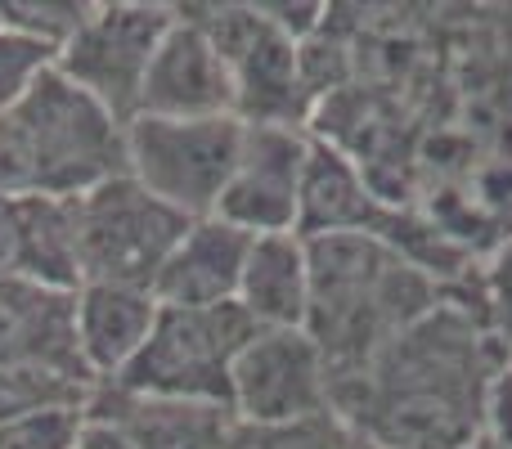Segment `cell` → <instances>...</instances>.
<instances>
[{
    "mask_svg": "<svg viewBox=\"0 0 512 449\" xmlns=\"http://www.w3.org/2000/svg\"><path fill=\"white\" fill-rule=\"evenodd\" d=\"M490 337L463 310L432 306L355 382L333 387V414L382 449H468L486 423Z\"/></svg>",
    "mask_w": 512,
    "mask_h": 449,
    "instance_id": "cell-1",
    "label": "cell"
},
{
    "mask_svg": "<svg viewBox=\"0 0 512 449\" xmlns=\"http://www.w3.org/2000/svg\"><path fill=\"white\" fill-rule=\"evenodd\" d=\"M310 243V319L306 333L328 360L333 387L355 382L409 324L436 306L418 265L382 234H328Z\"/></svg>",
    "mask_w": 512,
    "mask_h": 449,
    "instance_id": "cell-2",
    "label": "cell"
},
{
    "mask_svg": "<svg viewBox=\"0 0 512 449\" xmlns=\"http://www.w3.org/2000/svg\"><path fill=\"white\" fill-rule=\"evenodd\" d=\"M113 176H126V126L54 68L0 117L5 198H81Z\"/></svg>",
    "mask_w": 512,
    "mask_h": 449,
    "instance_id": "cell-3",
    "label": "cell"
},
{
    "mask_svg": "<svg viewBox=\"0 0 512 449\" xmlns=\"http://www.w3.org/2000/svg\"><path fill=\"white\" fill-rule=\"evenodd\" d=\"M243 144L239 117H135L126 122V176L185 221L216 216Z\"/></svg>",
    "mask_w": 512,
    "mask_h": 449,
    "instance_id": "cell-4",
    "label": "cell"
},
{
    "mask_svg": "<svg viewBox=\"0 0 512 449\" xmlns=\"http://www.w3.org/2000/svg\"><path fill=\"white\" fill-rule=\"evenodd\" d=\"M252 333V319L239 306H162L144 351L113 387L135 391V396L212 400V405L230 409V369Z\"/></svg>",
    "mask_w": 512,
    "mask_h": 449,
    "instance_id": "cell-5",
    "label": "cell"
},
{
    "mask_svg": "<svg viewBox=\"0 0 512 449\" xmlns=\"http://www.w3.org/2000/svg\"><path fill=\"white\" fill-rule=\"evenodd\" d=\"M171 23H176V5L95 0L72 41L54 54V72L86 90L99 108H108L126 126L140 113L144 77Z\"/></svg>",
    "mask_w": 512,
    "mask_h": 449,
    "instance_id": "cell-6",
    "label": "cell"
},
{
    "mask_svg": "<svg viewBox=\"0 0 512 449\" xmlns=\"http://www.w3.org/2000/svg\"><path fill=\"white\" fill-rule=\"evenodd\" d=\"M185 225V216L144 194L131 176H113L77 198L81 283H126L153 292V279Z\"/></svg>",
    "mask_w": 512,
    "mask_h": 449,
    "instance_id": "cell-7",
    "label": "cell"
},
{
    "mask_svg": "<svg viewBox=\"0 0 512 449\" xmlns=\"http://www.w3.org/2000/svg\"><path fill=\"white\" fill-rule=\"evenodd\" d=\"M230 414L243 427H297L333 414V378L306 328H256L230 369Z\"/></svg>",
    "mask_w": 512,
    "mask_h": 449,
    "instance_id": "cell-8",
    "label": "cell"
},
{
    "mask_svg": "<svg viewBox=\"0 0 512 449\" xmlns=\"http://www.w3.org/2000/svg\"><path fill=\"white\" fill-rule=\"evenodd\" d=\"M310 158V131L301 126H243L239 162L216 216L243 234H297L301 176Z\"/></svg>",
    "mask_w": 512,
    "mask_h": 449,
    "instance_id": "cell-9",
    "label": "cell"
},
{
    "mask_svg": "<svg viewBox=\"0 0 512 449\" xmlns=\"http://www.w3.org/2000/svg\"><path fill=\"white\" fill-rule=\"evenodd\" d=\"M135 117H234V72L216 54V45L198 32L189 18L176 14L167 27L158 54L149 63V77L140 90V113Z\"/></svg>",
    "mask_w": 512,
    "mask_h": 449,
    "instance_id": "cell-10",
    "label": "cell"
},
{
    "mask_svg": "<svg viewBox=\"0 0 512 449\" xmlns=\"http://www.w3.org/2000/svg\"><path fill=\"white\" fill-rule=\"evenodd\" d=\"M158 297L126 283H81L72 292V337L77 360L99 387H113L144 351L158 324Z\"/></svg>",
    "mask_w": 512,
    "mask_h": 449,
    "instance_id": "cell-11",
    "label": "cell"
},
{
    "mask_svg": "<svg viewBox=\"0 0 512 449\" xmlns=\"http://www.w3.org/2000/svg\"><path fill=\"white\" fill-rule=\"evenodd\" d=\"M248 247H252V234L225 225L221 216L189 221L180 243L162 261L158 279H153L158 306H180V310L234 306Z\"/></svg>",
    "mask_w": 512,
    "mask_h": 449,
    "instance_id": "cell-12",
    "label": "cell"
},
{
    "mask_svg": "<svg viewBox=\"0 0 512 449\" xmlns=\"http://www.w3.org/2000/svg\"><path fill=\"white\" fill-rule=\"evenodd\" d=\"M86 414L108 423L131 449H225L234 432V414L225 405L135 396L122 387H99Z\"/></svg>",
    "mask_w": 512,
    "mask_h": 449,
    "instance_id": "cell-13",
    "label": "cell"
},
{
    "mask_svg": "<svg viewBox=\"0 0 512 449\" xmlns=\"http://www.w3.org/2000/svg\"><path fill=\"white\" fill-rule=\"evenodd\" d=\"M234 306L252 328H306L310 319V243L301 234L252 238Z\"/></svg>",
    "mask_w": 512,
    "mask_h": 449,
    "instance_id": "cell-14",
    "label": "cell"
},
{
    "mask_svg": "<svg viewBox=\"0 0 512 449\" xmlns=\"http://www.w3.org/2000/svg\"><path fill=\"white\" fill-rule=\"evenodd\" d=\"M378 203H373L364 176L337 144L310 135V158L301 176V207H297V234L301 238H328V234H378Z\"/></svg>",
    "mask_w": 512,
    "mask_h": 449,
    "instance_id": "cell-15",
    "label": "cell"
},
{
    "mask_svg": "<svg viewBox=\"0 0 512 449\" xmlns=\"http://www.w3.org/2000/svg\"><path fill=\"white\" fill-rule=\"evenodd\" d=\"M27 360H77L72 292L41 288L32 279H0V369Z\"/></svg>",
    "mask_w": 512,
    "mask_h": 449,
    "instance_id": "cell-16",
    "label": "cell"
},
{
    "mask_svg": "<svg viewBox=\"0 0 512 449\" xmlns=\"http://www.w3.org/2000/svg\"><path fill=\"white\" fill-rule=\"evenodd\" d=\"M18 203H23V279L54 292H77V198H18Z\"/></svg>",
    "mask_w": 512,
    "mask_h": 449,
    "instance_id": "cell-17",
    "label": "cell"
},
{
    "mask_svg": "<svg viewBox=\"0 0 512 449\" xmlns=\"http://www.w3.org/2000/svg\"><path fill=\"white\" fill-rule=\"evenodd\" d=\"M95 391L99 382L81 364H59V360L9 364V369H0V423H18V418H36V414H63V409L86 414Z\"/></svg>",
    "mask_w": 512,
    "mask_h": 449,
    "instance_id": "cell-18",
    "label": "cell"
},
{
    "mask_svg": "<svg viewBox=\"0 0 512 449\" xmlns=\"http://www.w3.org/2000/svg\"><path fill=\"white\" fill-rule=\"evenodd\" d=\"M90 0H0V27L59 54L81 27Z\"/></svg>",
    "mask_w": 512,
    "mask_h": 449,
    "instance_id": "cell-19",
    "label": "cell"
},
{
    "mask_svg": "<svg viewBox=\"0 0 512 449\" xmlns=\"http://www.w3.org/2000/svg\"><path fill=\"white\" fill-rule=\"evenodd\" d=\"M355 432L337 414L310 418L297 427H243L234 423L225 449H351Z\"/></svg>",
    "mask_w": 512,
    "mask_h": 449,
    "instance_id": "cell-20",
    "label": "cell"
},
{
    "mask_svg": "<svg viewBox=\"0 0 512 449\" xmlns=\"http://www.w3.org/2000/svg\"><path fill=\"white\" fill-rule=\"evenodd\" d=\"M50 68H54V54L45 50V45L0 27V117H5Z\"/></svg>",
    "mask_w": 512,
    "mask_h": 449,
    "instance_id": "cell-21",
    "label": "cell"
},
{
    "mask_svg": "<svg viewBox=\"0 0 512 449\" xmlns=\"http://www.w3.org/2000/svg\"><path fill=\"white\" fill-rule=\"evenodd\" d=\"M86 414L63 409V414H36L18 423H0V449H77Z\"/></svg>",
    "mask_w": 512,
    "mask_h": 449,
    "instance_id": "cell-22",
    "label": "cell"
},
{
    "mask_svg": "<svg viewBox=\"0 0 512 449\" xmlns=\"http://www.w3.org/2000/svg\"><path fill=\"white\" fill-rule=\"evenodd\" d=\"M481 297H486V319L495 337L512 351V238L490 256L486 279H481Z\"/></svg>",
    "mask_w": 512,
    "mask_h": 449,
    "instance_id": "cell-23",
    "label": "cell"
},
{
    "mask_svg": "<svg viewBox=\"0 0 512 449\" xmlns=\"http://www.w3.org/2000/svg\"><path fill=\"white\" fill-rule=\"evenodd\" d=\"M0 279H23V203L0 194Z\"/></svg>",
    "mask_w": 512,
    "mask_h": 449,
    "instance_id": "cell-24",
    "label": "cell"
},
{
    "mask_svg": "<svg viewBox=\"0 0 512 449\" xmlns=\"http://www.w3.org/2000/svg\"><path fill=\"white\" fill-rule=\"evenodd\" d=\"M481 436L512 449V373H508V364L499 369V378L490 382V391H486V423H481Z\"/></svg>",
    "mask_w": 512,
    "mask_h": 449,
    "instance_id": "cell-25",
    "label": "cell"
},
{
    "mask_svg": "<svg viewBox=\"0 0 512 449\" xmlns=\"http://www.w3.org/2000/svg\"><path fill=\"white\" fill-rule=\"evenodd\" d=\"M77 449H131V445H126L108 423H99V418H90V414H86V427H81Z\"/></svg>",
    "mask_w": 512,
    "mask_h": 449,
    "instance_id": "cell-26",
    "label": "cell"
},
{
    "mask_svg": "<svg viewBox=\"0 0 512 449\" xmlns=\"http://www.w3.org/2000/svg\"><path fill=\"white\" fill-rule=\"evenodd\" d=\"M468 449H504V445H495V441H490V436H477V441H472Z\"/></svg>",
    "mask_w": 512,
    "mask_h": 449,
    "instance_id": "cell-27",
    "label": "cell"
},
{
    "mask_svg": "<svg viewBox=\"0 0 512 449\" xmlns=\"http://www.w3.org/2000/svg\"><path fill=\"white\" fill-rule=\"evenodd\" d=\"M351 449H382V445H373V441H364V436H355Z\"/></svg>",
    "mask_w": 512,
    "mask_h": 449,
    "instance_id": "cell-28",
    "label": "cell"
},
{
    "mask_svg": "<svg viewBox=\"0 0 512 449\" xmlns=\"http://www.w3.org/2000/svg\"><path fill=\"white\" fill-rule=\"evenodd\" d=\"M508 373H512V355H508Z\"/></svg>",
    "mask_w": 512,
    "mask_h": 449,
    "instance_id": "cell-29",
    "label": "cell"
}]
</instances>
